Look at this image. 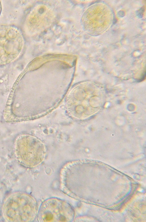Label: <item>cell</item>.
<instances>
[{
  "mask_svg": "<svg viewBox=\"0 0 146 222\" xmlns=\"http://www.w3.org/2000/svg\"><path fill=\"white\" fill-rule=\"evenodd\" d=\"M144 11V8H141L138 11V16L140 17V16L141 17H142V16H143V14Z\"/></svg>",
  "mask_w": 146,
  "mask_h": 222,
  "instance_id": "1",
  "label": "cell"
}]
</instances>
